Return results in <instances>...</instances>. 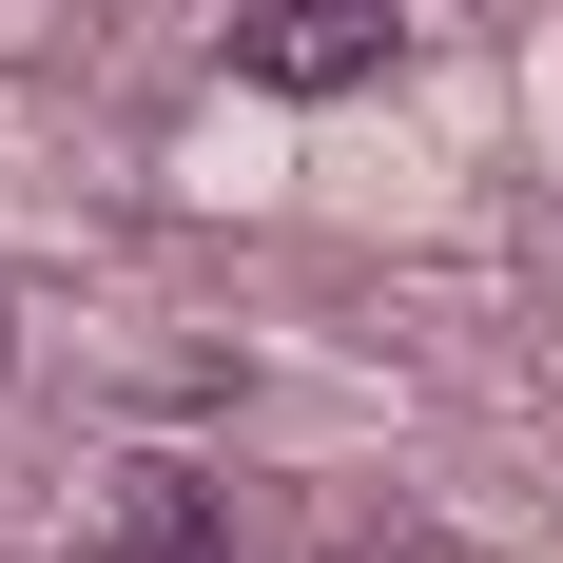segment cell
Masks as SVG:
<instances>
[{"label": "cell", "mask_w": 563, "mask_h": 563, "mask_svg": "<svg viewBox=\"0 0 563 563\" xmlns=\"http://www.w3.org/2000/svg\"><path fill=\"white\" fill-rule=\"evenodd\" d=\"M233 58L273 98H350V78H389V0H233Z\"/></svg>", "instance_id": "1"}, {"label": "cell", "mask_w": 563, "mask_h": 563, "mask_svg": "<svg viewBox=\"0 0 563 563\" xmlns=\"http://www.w3.org/2000/svg\"><path fill=\"white\" fill-rule=\"evenodd\" d=\"M117 563H233V544H214V506H195V486H136V525H117Z\"/></svg>", "instance_id": "2"}]
</instances>
